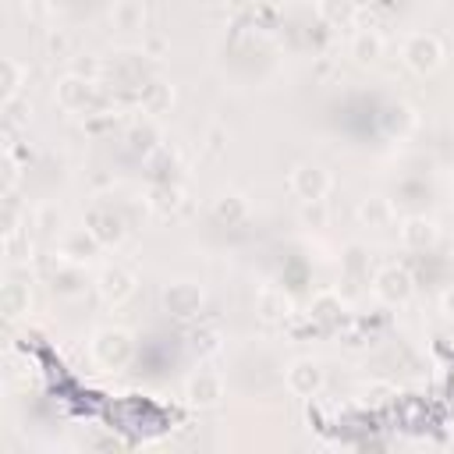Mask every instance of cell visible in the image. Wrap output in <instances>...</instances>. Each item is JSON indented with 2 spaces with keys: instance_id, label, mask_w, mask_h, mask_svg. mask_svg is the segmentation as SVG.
<instances>
[{
  "instance_id": "cell-5",
  "label": "cell",
  "mask_w": 454,
  "mask_h": 454,
  "mask_svg": "<svg viewBox=\"0 0 454 454\" xmlns=\"http://www.w3.org/2000/svg\"><path fill=\"white\" fill-rule=\"evenodd\" d=\"M96 291H99L103 301L121 305V301H128V298L135 294V273L124 270V266H106V270L96 277Z\"/></svg>"
},
{
  "instance_id": "cell-19",
  "label": "cell",
  "mask_w": 454,
  "mask_h": 454,
  "mask_svg": "<svg viewBox=\"0 0 454 454\" xmlns=\"http://www.w3.org/2000/svg\"><path fill=\"white\" fill-rule=\"evenodd\" d=\"M114 21H117V28H138L142 25V7L131 4V0H121L114 7Z\"/></svg>"
},
{
  "instance_id": "cell-3",
  "label": "cell",
  "mask_w": 454,
  "mask_h": 454,
  "mask_svg": "<svg viewBox=\"0 0 454 454\" xmlns=\"http://www.w3.org/2000/svg\"><path fill=\"white\" fill-rule=\"evenodd\" d=\"M372 291H376V298L387 301V305H404V301L411 298V277H408V270H401V266H383V270L376 273V280H372Z\"/></svg>"
},
{
  "instance_id": "cell-14",
  "label": "cell",
  "mask_w": 454,
  "mask_h": 454,
  "mask_svg": "<svg viewBox=\"0 0 454 454\" xmlns=\"http://www.w3.org/2000/svg\"><path fill=\"white\" fill-rule=\"evenodd\" d=\"M287 312H291V301H287L284 291H277V287H262L259 291V316L262 319L277 323V319H287Z\"/></svg>"
},
{
  "instance_id": "cell-8",
  "label": "cell",
  "mask_w": 454,
  "mask_h": 454,
  "mask_svg": "<svg viewBox=\"0 0 454 454\" xmlns=\"http://www.w3.org/2000/svg\"><path fill=\"white\" fill-rule=\"evenodd\" d=\"M397 234H401V241H404L408 248H429L440 231H436V223H433L429 216H408V220L397 227Z\"/></svg>"
},
{
  "instance_id": "cell-22",
  "label": "cell",
  "mask_w": 454,
  "mask_h": 454,
  "mask_svg": "<svg viewBox=\"0 0 454 454\" xmlns=\"http://www.w3.org/2000/svg\"><path fill=\"white\" fill-rule=\"evenodd\" d=\"M202 4H223V0H202Z\"/></svg>"
},
{
  "instance_id": "cell-11",
  "label": "cell",
  "mask_w": 454,
  "mask_h": 454,
  "mask_svg": "<svg viewBox=\"0 0 454 454\" xmlns=\"http://www.w3.org/2000/svg\"><path fill=\"white\" fill-rule=\"evenodd\" d=\"M351 57H355L358 64H372V60H380V57H383V35L372 32V28L355 32V35H351Z\"/></svg>"
},
{
  "instance_id": "cell-6",
  "label": "cell",
  "mask_w": 454,
  "mask_h": 454,
  "mask_svg": "<svg viewBox=\"0 0 454 454\" xmlns=\"http://www.w3.org/2000/svg\"><path fill=\"white\" fill-rule=\"evenodd\" d=\"M287 387H291L298 397L319 394V387H323V369H319V362H312V358L291 362V369H287Z\"/></svg>"
},
{
  "instance_id": "cell-9",
  "label": "cell",
  "mask_w": 454,
  "mask_h": 454,
  "mask_svg": "<svg viewBox=\"0 0 454 454\" xmlns=\"http://www.w3.org/2000/svg\"><path fill=\"white\" fill-rule=\"evenodd\" d=\"M89 92H92V82L78 78V74H67L60 85H57V99L64 110H82L89 103Z\"/></svg>"
},
{
  "instance_id": "cell-18",
  "label": "cell",
  "mask_w": 454,
  "mask_h": 454,
  "mask_svg": "<svg viewBox=\"0 0 454 454\" xmlns=\"http://www.w3.org/2000/svg\"><path fill=\"white\" fill-rule=\"evenodd\" d=\"M25 309H28V287L7 284V287H4V312H7V316H21Z\"/></svg>"
},
{
  "instance_id": "cell-15",
  "label": "cell",
  "mask_w": 454,
  "mask_h": 454,
  "mask_svg": "<svg viewBox=\"0 0 454 454\" xmlns=\"http://www.w3.org/2000/svg\"><path fill=\"white\" fill-rule=\"evenodd\" d=\"M309 309H312V319H319V323H337L344 316V301L333 291H319Z\"/></svg>"
},
{
  "instance_id": "cell-12",
  "label": "cell",
  "mask_w": 454,
  "mask_h": 454,
  "mask_svg": "<svg viewBox=\"0 0 454 454\" xmlns=\"http://www.w3.org/2000/svg\"><path fill=\"white\" fill-rule=\"evenodd\" d=\"M188 397H192L195 404H216V401L223 397V383H220V376H213V372H199V376L188 383Z\"/></svg>"
},
{
  "instance_id": "cell-17",
  "label": "cell",
  "mask_w": 454,
  "mask_h": 454,
  "mask_svg": "<svg viewBox=\"0 0 454 454\" xmlns=\"http://www.w3.org/2000/svg\"><path fill=\"white\" fill-rule=\"evenodd\" d=\"M21 82H25V67H21L14 57H7V60H4V103L18 96Z\"/></svg>"
},
{
  "instance_id": "cell-21",
  "label": "cell",
  "mask_w": 454,
  "mask_h": 454,
  "mask_svg": "<svg viewBox=\"0 0 454 454\" xmlns=\"http://www.w3.org/2000/svg\"><path fill=\"white\" fill-rule=\"evenodd\" d=\"M443 312H447V316H454V287H447V291H443Z\"/></svg>"
},
{
  "instance_id": "cell-1",
  "label": "cell",
  "mask_w": 454,
  "mask_h": 454,
  "mask_svg": "<svg viewBox=\"0 0 454 454\" xmlns=\"http://www.w3.org/2000/svg\"><path fill=\"white\" fill-rule=\"evenodd\" d=\"M401 57H404V64L411 71L429 74V71H436L443 64V43L433 32H411L404 39V46H401Z\"/></svg>"
},
{
  "instance_id": "cell-16",
  "label": "cell",
  "mask_w": 454,
  "mask_h": 454,
  "mask_svg": "<svg viewBox=\"0 0 454 454\" xmlns=\"http://www.w3.org/2000/svg\"><path fill=\"white\" fill-rule=\"evenodd\" d=\"M358 4L355 0H319V14L330 21V25H348L355 18Z\"/></svg>"
},
{
  "instance_id": "cell-20",
  "label": "cell",
  "mask_w": 454,
  "mask_h": 454,
  "mask_svg": "<svg viewBox=\"0 0 454 454\" xmlns=\"http://www.w3.org/2000/svg\"><path fill=\"white\" fill-rule=\"evenodd\" d=\"M216 216H227V220H238V216H245V202H241L238 195H223V199L216 202Z\"/></svg>"
},
{
  "instance_id": "cell-2",
  "label": "cell",
  "mask_w": 454,
  "mask_h": 454,
  "mask_svg": "<svg viewBox=\"0 0 454 454\" xmlns=\"http://www.w3.org/2000/svg\"><path fill=\"white\" fill-rule=\"evenodd\" d=\"M291 188H294V195L301 202H323L330 195V188H333V177L319 163H301V167L291 170Z\"/></svg>"
},
{
  "instance_id": "cell-7",
  "label": "cell",
  "mask_w": 454,
  "mask_h": 454,
  "mask_svg": "<svg viewBox=\"0 0 454 454\" xmlns=\"http://www.w3.org/2000/svg\"><path fill=\"white\" fill-rule=\"evenodd\" d=\"M163 305H167V312H174L181 319L184 316H195L199 305H202V291L195 284H188V280H177V284H170L163 291Z\"/></svg>"
},
{
  "instance_id": "cell-13",
  "label": "cell",
  "mask_w": 454,
  "mask_h": 454,
  "mask_svg": "<svg viewBox=\"0 0 454 454\" xmlns=\"http://www.w3.org/2000/svg\"><path fill=\"white\" fill-rule=\"evenodd\" d=\"M358 220L369 223V227H387V223L394 220V206H390V199H383V195L362 199V206H358Z\"/></svg>"
},
{
  "instance_id": "cell-10",
  "label": "cell",
  "mask_w": 454,
  "mask_h": 454,
  "mask_svg": "<svg viewBox=\"0 0 454 454\" xmlns=\"http://www.w3.org/2000/svg\"><path fill=\"white\" fill-rule=\"evenodd\" d=\"M89 231H92V238H96L99 245H117V241L124 238L121 220H117L114 213H103V209H92V213H89Z\"/></svg>"
},
{
  "instance_id": "cell-4",
  "label": "cell",
  "mask_w": 454,
  "mask_h": 454,
  "mask_svg": "<svg viewBox=\"0 0 454 454\" xmlns=\"http://www.w3.org/2000/svg\"><path fill=\"white\" fill-rule=\"evenodd\" d=\"M92 355L103 362V365H124L128 355H131V333L114 326V330H99L96 340H92Z\"/></svg>"
}]
</instances>
